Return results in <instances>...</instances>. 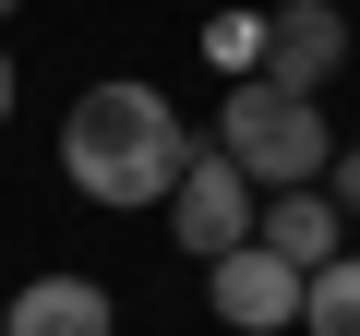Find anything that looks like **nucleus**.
Masks as SVG:
<instances>
[{
    "mask_svg": "<svg viewBox=\"0 0 360 336\" xmlns=\"http://www.w3.org/2000/svg\"><path fill=\"white\" fill-rule=\"evenodd\" d=\"M13 96H25V84H13V49H0V132H13Z\"/></svg>",
    "mask_w": 360,
    "mask_h": 336,
    "instance_id": "obj_11",
    "label": "nucleus"
},
{
    "mask_svg": "<svg viewBox=\"0 0 360 336\" xmlns=\"http://www.w3.org/2000/svg\"><path fill=\"white\" fill-rule=\"evenodd\" d=\"M300 336H360V252H336V264L300 288Z\"/></svg>",
    "mask_w": 360,
    "mask_h": 336,
    "instance_id": "obj_8",
    "label": "nucleus"
},
{
    "mask_svg": "<svg viewBox=\"0 0 360 336\" xmlns=\"http://www.w3.org/2000/svg\"><path fill=\"white\" fill-rule=\"evenodd\" d=\"M264 72L300 84V96H324L348 72V13H336V0H276V13H264Z\"/></svg>",
    "mask_w": 360,
    "mask_h": 336,
    "instance_id": "obj_5",
    "label": "nucleus"
},
{
    "mask_svg": "<svg viewBox=\"0 0 360 336\" xmlns=\"http://www.w3.org/2000/svg\"><path fill=\"white\" fill-rule=\"evenodd\" d=\"M180 168H193V132H180V108L132 72L84 84L60 108V181L96 205V217H132V205H168L180 193Z\"/></svg>",
    "mask_w": 360,
    "mask_h": 336,
    "instance_id": "obj_1",
    "label": "nucleus"
},
{
    "mask_svg": "<svg viewBox=\"0 0 360 336\" xmlns=\"http://www.w3.org/2000/svg\"><path fill=\"white\" fill-rule=\"evenodd\" d=\"M324 193H336V217L360 228V144H336V168H324Z\"/></svg>",
    "mask_w": 360,
    "mask_h": 336,
    "instance_id": "obj_10",
    "label": "nucleus"
},
{
    "mask_svg": "<svg viewBox=\"0 0 360 336\" xmlns=\"http://www.w3.org/2000/svg\"><path fill=\"white\" fill-rule=\"evenodd\" d=\"M217 156L240 168L252 193H312L324 168H336V132H324V96L276 84V72H240L217 96Z\"/></svg>",
    "mask_w": 360,
    "mask_h": 336,
    "instance_id": "obj_2",
    "label": "nucleus"
},
{
    "mask_svg": "<svg viewBox=\"0 0 360 336\" xmlns=\"http://www.w3.org/2000/svg\"><path fill=\"white\" fill-rule=\"evenodd\" d=\"M205 60H217L229 84H240V72H264V13H217V25H205Z\"/></svg>",
    "mask_w": 360,
    "mask_h": 336,
    "instance_id": "obj_9",
    "label": "nucleus"
},
{
    "mask_svg": "<svg viewBox=\"0 0 360 336\" xmlns=\"http://www.w3.org/2000/svg\"><path fill=\"white\" fill-rule=\"evenodd\" d=\"M156 217H168V240L193 252V264H229V252L252 240V217H264V193L240 181V168H229L217 144H193V168H180V193H168Z\"/></svg>",
    "mask_w": 360,
    "mask_h": 336,
    "instance_id": "obj_3",
    "label": "nucleus"
},
{
    "mask_svg": "<svg viewBox=\"0 0 360 336\" xmlns=\"http://www.w3.org/2000/svg\"><path fill=\"white\" fill-rule=\"evenodd\" d=\"M300 288H312V276H288L264 240H240L229 264H205V300H217L229 336H288V324H300Z\"/></svg>",
    "mask_w": 360,
    "mask_h": 336,
    "instance_id": "obj_4",
    "label": "nucleus"
},
{
    "mask_svg": "<svg viewBox=\"0 0 360 336\" xmlns=\"http://www.w3.org/2000/svg\"><path fill=\"white\" fill-rule=\"evenodd\" d=\"M13 13H25V0H0V25H13Z\"/></svg>",
    "mask_w": 360,
    "mask_h": 336,
    "instance_id": "obj_12",
    "label": "nucleus"
},
{
    "mask_svg": "<svg viewBox=\"0 0 360 336\" xmlns=\"http://www.w3.org/2000/svg\"><path fill=\"white\" fill-rule=\"evenodd\" d=\"M0 336H120V300H108L96 276L49 264V276H25V288H13V312H0Z\"/></svg>",
    "mask_w": 360,
    "mask_h": 336,
    "instance_id": "obj_6",
    "label": "nucleus"
},
{
    "mask_svg": "<svg viewBox=\"0 0 360 336\" xmlns=\"http://www.w3.org/2000/svg\"><path fill=\"white\" fill-rule=\"evenodd\" d=\"M252 240L288 264V276H324L336 252H348V217H336V193L312 181V193H264V217H252Z\"/></svg>",
    "mask_w": 360,
    "mask_h": 336,
    "instance_id": "obj_7",
    "label": "nucleus"
}]
</instances>
